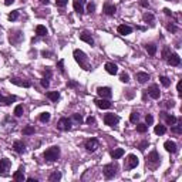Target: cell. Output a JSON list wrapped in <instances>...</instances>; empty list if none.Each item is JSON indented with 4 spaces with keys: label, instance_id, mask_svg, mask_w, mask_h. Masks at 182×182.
I'll return each instance as SVG.
<instances>
[{
    "label": "cell",
    "instance_id": "cell-25",
    "mask_svg": "<svg viewBox=\"0 0 182 182\" xmlns=\"http://www.w3.org/2000/svg\"><path fill=\"white\" fill-rule=\"evenodd\" d=\"M122 155H124V150H122V148H117V150H114L111 152V158L112 159H118V158H121Z\"/></svg>",
    "mask_w": 182,
    "mask_h": 182
},
{
    "label": "cell",
    "instance_id": "cell-42",
    "mask_svg": "<svg viewBox=\"0 0 182 182\" xmlns=\"http://www.w3.org/2000/svg\"><path fill=\"white\" fill-rule=\"evenodd\" d=\"M169 54H171V50H169L168 47H165L164 50H162V57H164L165 60L168 58V57H169Z\"/></svg>",
    "mask_w": 182,
    "mask_h": 182
},
{
    "label": "cell",
    "instance_id": "cell-21",
    "mask_svg": "<svg viewBox=\"0 0 182 182\" xmlns=\"http://www.w3.org/2000/svg\"><path fill=\"white\" fill-rule=\"evenodd\" d=\"M13 179L17 182H23L24 181V175H23V166H20L19 168V171H16L14 174H13Z\"/></svg>",
    "mask_w": 182,
    "mask_h": 182
},
{
    "label": "cell",
    "instance_id": "cell-16",
    "mask_svg": "<svg viewBox=\"0 0 182 182\" xmlns=\"http://www.w3.org/2000/svg\"><path fill=\"white\" fill-rule=\"evenodd\" d=\"M115 10H117V7H115L114 4H111V3H105V4H104V13H105L107 16H112V14L115 13Z\"/></svg>",
    "mask_w": 182,
    "mask_h": 182
},
{
    "label": "cell",
    "instance_id": "cell-2",
    "mask_svg": "<svg viewBox=\"0 0 182 182\" xmlns=\"http://www.w3.org/2000/svg\"><path fill=\"white\" fill-rule=\"evenodd\" d=\"M58 157H60V148H58V147H51V148H48V150L44 152V159L48 161V162L57 161Z\"/></svg>",
    "mask_w": 182,
    "mask_h": 182
},
{
    "label": "cell",
    "instance_id": "cell-9",
    "mask_svg": "<svg viewBox=\"0 0 182 182\" xmlns=\"http://www.w3.org/2000/svg\"><path fill=\"white\" fill-rule=\"evenodd\" d=\"M94 103H95V105H97L98 108H101V110H108V108H111V103L107 100V98H100V100H95Z\"/></svg>",
    "mask_w": 182,
    "mask_h": 182
},
{
    "label": "cell",
    "instance_id": "cell-41",
    "mask_svg": "<svg viewBox=\"0 0 182 182\" xmlns=\"http://www.w3.org/2000/svg\"><path fill=\"white\" fill-rule=\"evenodd\" d=\"M73 119H74V121H77L78 124H81V122H83V117H81V114H73Z\"/></svg>",
    "mask_w": 182,
    "mask_h": 182
},
{
    "label": "cell",
    "instance_id": "cell-1",
    "mask_svg": "<svg viewBox=\"0 0 182 182\" xmlns=\"http://www.w3.org/2000/svg\"><path fill=\"white\" fill-rule=\"evenodd\" d=\"M74 58H76V61L80 64V67L81 68H84V70H90V65L87 63V54L83 51V50H74Z\"/></svg>",
    "mask_w": 182,
    "mask_h": 182
},
{
    "label": "cell",
    "instance_id": "cell-32",
    "mask_svg": "<svg viewBox=\"0 0 182 182\" xmlns=\"http://www.w3.org/2000/svg\"><path fill=\"white\" fill-rule=\"evenodd\" d=\"M50 118H51L50 112H41V114H40V117H39V119L41 121V122H48V121H50Z\"/></svg>",
    "mask_w": 182,
    "mask_h": 182
},
{
    "label": "cell",
    "instance_id": "cell-59",
    "mask_svg": "<svg viewBox=\"0 0 182 182\" xmlns=\"http://www.w3.org/2000/svg\"><path fill=\"white\" fill-rule=\"evenodd\" d=\"M13 1H14V0H6V1H4V4H12V3H13Z\"/></svg>",
    "mask_w": 182,
    "mask_h": 182
},
{
    "label": "cell",
    "instance_id": "cell-30",
    "mask_svg": "<svg viewBox=\"0 0 182 182\" xmlns=\"http://www.w3.org/2000/svg\"><path fill=\"white\" fill-rule=\"evenodd\" d=\"M154 131H155V134L157 135H162V134H165L166 132V128H165V125H155V128H154Z\"/></svg>",
    "mask_w": 182,
    "mask_h": 182
},
{
    "label": "cell",
    "instance_id": "cell-3",
    "mask_svg": "<svg viewBox=\"0 0 182 182\" xmlns=\"http://www.w3.org/2000/svg\"><path fill=\"white\" fill-rule=\"evenodd\" d=\"M57 128L61 129V131H70V129H71V119L65 118V117L60 118L58 122H57Z\"/></svg>",
    "mask_w": 182,
    "mask_h": 182
},
{
    "label": "cell",
    "instance_id": "cell-7",
    "mask_svg": "<svg viewBox=\"0 0 182 182\" xmlns=\"http://www.w3.org/2000/svg\"><path fill=\"white\" fill-rule=\"evenodd\" d=\"M9 40H10V43L12 44H19L22 40H23V34L22 32H14V33H10V36H9Z\"/></svg>",
    "mask_w": 182,
    "mask_h": 182
},
{
    "label": "cell",
    "instance_id": "cell-58",
    "mask_svg": "<svg viewBox=\"0 0 182 182\" xmlns=\"http://www.w3.org/2000/svg\"><path fill=\"white\" fill-rule=\"evenodd\" d=\"M50 77H51V71L47 70V71H46V78H50Z\"/></svg>",
    "mask_w": 182,
    "mask_h": 182
},
{
    "label": "cell",
    "instance_id": "cell-50",
    "mask_svg": "<svg viewBox=\"0 0 182 182\" xmlns=\"http://www.w3.org/2000/svg\"><path fill=\"white\" fill-rule=\"evenodd\" d=\"M147 147H148V141H144V142H141V145H140V150L144 151Z\"/></svg>",
    "mask_w": 182,
    "mask_h": 182
},
{
    "label": "cell",
    "instance_id": "cell-45",
    "mask_svg": "<svg viewBox=\"0 0 182 182\" xmlns=\"http://www.w3.org/2000/svg\"><path fill=\"white\" fill-rule=\"evenodd\" d=\"M94 10H95V4H94V3H88V4H87V12H88V13H93Z\"/></svg>",
    "mask_w": 182,
    "mask_h": 182
},
{
    "label": "cell",
    "instance_id": "cell-11",
    "mask_svg": "<svg viewBox=\"0 0 182 182\" xmlns=\"http://www.w3.org/2000/svg\"><path fill=\"white\" fill-rule=\"evenodd\" d=\"M166 61L169 65H179L181 64V57L176 54V53H172V54H169V57L166 58Z\"/></svg>",
    "mask_w": 182,
    "mask_h": 182
},
{
    "label": "cell",
    "instance_id": "cell-47",
    "mask_svg": "<svg viewBox=\"0 0 182 182\" xmlns=\"http://www.w3.org/2000/svg\"><path fill=\"white\" fill-rule=\"evenodd\" d=\"M172 132H175V134H181V132H182L181 125H175V127L172 128Z\"/></svg>",
    "mask_w": 182,
    "mask_h": 182
},
{
    "label": "cell",
    "instance_id": "cell-34",
    "mask_svg": "<svg viewBox=\"0 0 182 182\" xmlns=\"http://www.w3.org/2000/svg\"><path fill=\"white\" fill-rule=\"evenodd\" d=\"M34 127L33 125H27V127H24L23 128V134L24 135H32V134H34Z\"/></svg>",
    "mask_w": 182,
    "mask_h": 182
},
{
    "label": "cell",
    "instance_id": "cell-20",
    "mask_svg": "<svg viewBox=\"0 0 182 182\" xmlns=\"http://www.w3.org/2000/svg\"><path fill=\"white\" fill-rule=\"evenodd\" d=\"M164 148H165L168 152H176V144L174 142V141H165V144H164Z\"/></svg>",
    "mask_w": 182,
    "mask_h": 182
},
{
    "label": "cell",
    "instance_id": "cell-33",
    "mask_svg": "<svg viewBox=\"0 0 182 182\" xmlns=\"http://www.w3.org/2000/svg\"><path fill=\"white\" fill-rule=\"evenodd\" d=\"M159 81H161V84H162L164 87H169V86H171V80L168 78V77H165V76H161V77H159Z\"/></svg>",
    "mask_w": 182,
    "mask_h": 182
},
{
    "label": "cell",
    "instance_id": "cell-51",
    "mask_svg": "<svg viewBox=\"0 0 182 182\" xmlns=\"http://www.w3.org/2000/svg\"><path fill=\"white\" fill-rule=\"evenodd\" d=\"M58 68H60V71H61V73H64V61H63V60H60V61H58Z\"/></svg>",
    "mask_w": 182,
    "mask_h": 182
},
{
    "label": "cell",
    "instance_id": "cell-23",
    "mask_svg": "<svg viewBox=\"0 0 182 182\" xmlns=\"http://www.w3.org/2000/svg\"><path fill=\"white\" fill-rule=\"evenodd\" d=\"M13 101H16V97H14V95H9V97H1L0 104H3V105H10Z\"/></svg>",
    "mask_w": 182,
    "mask_h": 182
},
{
    "label": "cell",
    "instance_id": "cell-15",
    "mask_svg": "<svg viewBox=\"0 0 182 182\" xmlns=\"http://www.w3.org/2000/svg\"><path fill=\"white\" fill-rule=\"evenodd\" d=\"M80 40L86 41V43H87V44H90V46H93V44H94V40H93V37H91V34H88L87 32L80 33Z\"/></svg>",
    "mask_w": 182,
    "mask_h": 182
},
{
    "label": "cell",
    "instance_id": "cell-31",
    "mask_svg": "<svg viewBox=\"0 0 182 182\" xmlns=\"http://www.w3.org/2000/svg\"><path fill=\"white\" fill-rule=\"evenodd\" d=\"M165 121L168 125H175V124L178 122L176 117H174V115H165Z\"/></svg>",
    "mask_w": 182,
    "mask_h": 182
},
{
    "label": "cell",
    "instance_id": "cell-19",
    "mask_svg": "<svg viewBox=\"0 0 182 182\" xmlns=\"http://www.w3.org/2000/svg\"><path fill=\"white\" fill-rule=\"evenodd\" d=\"M10 81L13 84H16V86H20V87H26V88L32 87V83L30 81H22V80H19V78H12Z\"/></svg>",
    "mask_w": 182,
    "mask_h": 182
},
{
    "label": "cell",
    "instance_id": "cell-18",
    "mask_svg": "<svg viewBox=\"0 0 182 182\" xmlns=\"http://www.w3.org/2000/svg\"><path fill=\"white\" fill-rule=\"evenodd\" d=\"M13 150L16 151L17 154H23L24 151H26V145L22 141H16V142L13 144Z\"/></svg>",
    "mask_w": 182,
    "mask_h": 182
},
{
    "label": "cell",
    "instance_id": "cell-62",
    "mask_svg": "<svg viewBox=\"0 0 182 182\" xmlns=\"http://www.w3.org/2000/svg\"><path fill=\"white\" fill-rule=\"evenodd\" d=\"M1 97H3V95H1V94H0V100H1Z\"/></svg>",
    "mask_w": 182,
    "mask_h": 182
},
{
    "label": "cell",
    "instance_id": "cell-36",
    "mask_svg": "<svg viewBox=\"0 0 182 182\" xmlns=\"http://www.w3.org/2000/svg\"><path fill=\"white\" fill-rule=\"evenodd\" d=\"M147 129H148V125H147V124H137V131H138V132L144 134V132H147Z\"/></svg>",
    "mask_w": 182,
    "mask_h": 182
},
{
    "label": "cell",
    "instance_id": "cell-43",
    "mask_svg": "<svg viewBox=\"0 0 182 182\" xmlns=\"http://www.w3.org/2000/svg\"><path fill=\"white\" fill-rule=\"evenodd\" d=\"M145 121H147V125H151V124L154 122V117H152L151 114H147V117H145Z\"/></svg>",
    "mask_w": 182,
    "mask_h": 182
},
{
    "label": "cell",
    "instance_id": "cell-12",
    "mask_svg": "<svg viewBox=\"0 0 182 182\" xmlns=\"http://www.w3.org/2000/svg\"><path fill=\"white\" fill-rule=\"evenodd\" d=\"M97 93H98V95L101 98H111V95H112L110 87H100L97 90Z\"/></svg>",
    "mask_w": 182,
    "mask_h": 182
},
{
    "label": "cell",
    "instance_id": "cell-53",
    "mask_svg": "<svg viewBox=\"0 0 182 182\" xmlns=\"http://www.w3.org/2000/svg\"><path fill=\"white\" fill-rule=\"evenodd\" d=\"M168 30L169 32H176V27H175L174 24H168Z\"/></svg>",
    "mask_w": 182,
    "mask_h": 182
},
{
    "label": "cell",
    "instance_id": "cell-5",
    "mask_svg": "<svg viewBox=\"0 0 182 182\" xmlns=\"http://www.w3.org/2000/svg\"><path fill=\"white\" fill-rule=\"evenodd\" d=\"M118 121H119V117L115 115V114H105V117H104L105 125H110V127H114L115 124H118Z\"/></svg>",
    "mask_w": 182,
    "mask_h": 182
},
{
    "label": "cell",
    "instance_id": "cell-24",
    "mask_svg": "<svg viewBox=\"0 0 182 182\" xmlns=\"http://www.w3.org/2000/svg\"><path fill=\"white\" fill-rule=\"evenodd\" d=\"M137 80H138L141 84H144V83H147V81L150 80V76H148L147 73H137Z\"/></svg>",
    "mask_w": 182,
    "mask_h": 182
},
{
    "label": "cell",
    "instance_id": "cell-27",
    "mask_svg": "<svg viewBox=\"0 0 182 182\" xmlns=\"http://www.w3.org/2000/svg\"><path fill=\"white\" fill-rule=\"evenodd\" d=\"M47 29L44 27V26H41V24H39L37 27H36V34H39V36H47Z\"/></svg>",
    "mask_w": 182,
    "mask_h": 182
},
{
    "label": "cell",
    "instance_id": "cell-13",
    "mask_svg": "<svg viewBox=\"0 0 182 182\" xmlns=\"http://www.w3.org/2000/svg\"><path fill=\"white\" fill-rule=\"evenodd\" d=\"M9 166H10V161L7 158L0 159V174L6 175V171L9 169Z\"/></svg>",
    "mask_w": 182,
    "mask_h": 182
},
{
    "label": "cell",
    "instance_id": "cell-17",
    "mask_svg": "<svg viewBox=\"0 0 182 182\" xmlns=\"http://www.w3.org/2000/svg\"><path fill=\"white\" fill-rule=\"evenodd\" d=\"M118 33L119 34H122V36H127V34H131V32H132V29L129 27V26H127V24H121V26H118Z\"/></svg>",
    "mask_w": 182,
    "mask_h": 182
},
{
    "label": "cell",
    "instance_id": "cell-4",
    "mask_svg": "<svg viewBox=\"0 0 182 182\" xmlns=\"http://www.w3.org/2000/svg\"><path fill=\"white\" fill-rule=\"evenodd\" d=\"M138 164H140V161H138V158H137V155H134V154H129L127 157V164H125V168L127 169H134V168H137L138 166Z\"/></svg>",
    "mask_w": 182,
    "mask_h": 182
},
{
    "label": "cell",
    "instance_id": "cell-52",
    "mask_svg": "<svg viewBox=\"0 0 182 182\" xmlns=\"http://www.w3.org/2000/svg\"><path fill=\"white\" fill-rule=\"evenodd\" d=\"M86 121H87V124H94V122H95V118H94V117H88Z\"/></svg>",
    "mask_w": 182,
    "mask_h": 182
},
{
    "label": "cell",
    "instance_id": "cell-22",
    "mask_svg": "<svg viewBox=\"0 0 182 182\" xmlns=\"http://www.w3.org/2000/svg\"><path fill=\"white\" fill-rule=\"evenodd\" d=\"M147 161H150V162H152V164H157L159 161V155L157 151H151V154L148 155V158H147Z\"/></svg>",
    "mask_w": 182,
    "mask_h": 182
},
{
    "label": "cell",
    "instance_id": "cell-40",
    "mask_svg": "<svg viewBox=\"0 0 182 182\" xmlns=\"http://www.w3.org/2000/svg\"><path fill=\"white\" fill-rule=\"evenodd\" d=\"M119 80H121L122 83H128V81H129V76H128L127 73H122V74L119 76Z\"/></svg>",
    "mask_w": 182,
    "mask_h": 182
},
{
    "label": "cell",
    "instance_id": "cell-39",
    "mask_svg": "<svg viewBox=\"0 0 182 182\" xmlns=\"http://www.w3.org/2000/svg\"><path fill=\"white\" fill-rule=\"evenodd\" d=\"M144 20L145 22H150L151 24L154 23V16L151 14V13H147V14H144Z\"/></svg>",
    "mask_w": 182,
    "mask_h": 182
},
{
    "label": "cell",
    "instance_id": "cell-61",
    "mask_svg": "<svg viewBox=\"0 0 182 182\" xmlns=\"http://www.w3.org/2000/svg\"><path fill=\"white\" fill-rule=\"evenodd\" d=\"M74 1H78L80 4H83V3H86V1H87V0H74Z\"/></svg>",
    "mask_w": 182,
    "mask_h": 182
},
{
    "label": "cell",
    "instance_id": "cell-6",
    "mask_svg": "<svg viewBox=\"0 0 182 182\" xmlns=\"http://www.w3.org/2000/svg\"><path fill=\"white\" fill-rule=\"evenodd\" d=\"M115 171H117V165H115V164H107V165L104 166V175H105V178H108V179L115 175Z\"/></svg>",
    "mask_w": 182,
    "mask_h": 182
},
{
    "label": "cell",
    "instance_id": "cell-14",
    "mask_svg": "<svg viewBox=\"0 0 182 182\" xmlns=\"http://www.w3.org/2000/svg\"><path fill=\"white\" fill-rule=\"evenodd\" d=\"M105 71L108 74H111V76H115L118 73V67H117V64L114 63H107L105 64Z\"/></svg>",
    "mask_w": 182,
    "mask_h": 182
},
{
    "label": "cell",
    "instance_id": "cell-38",
    "mask_svg": "<svg viewBox=\"0 0 182 182\" xmlns=\"http://www.w3.org/2000/svg\"><path fill=\"white\" fill-rule=\"evenodd\" d=\"M14 115H16V117H22V115H23V105H16V108H14Z\"/></svg>",
    "mask_w": 182,
    "mask_h": 182
},
{
    "label": "cell",
    "instance_id": "cell-60",
    "mask_svg": "<svg viewBox=\"0 0 182 182\" xmlns=\"http://www.w3.org/2000/svg\"><path fill=\"white\" fill-rule=\"evenodd\" d=\"M27 181L29 182H37V179H34V178H27Z\"/></svg>",
    "mask_w": 182,
    "mask_h": 182
},
{
    "label": "cell",
    "instance_id": "cell-10",
    "mask_svg": "<svg viewBox=\"0 0 182 182\" xmlns=\"http://www.w3.org/2000/svg\"><path fill=\"white\" fill-rule=\"evenodd\" d=\"M86 148H87V151H90V152H94V151L98 148V141H97L95 138L87 140V141H86Z\"/></svg>",
    "mask_w": 182,
    "mask_h": 182
},
{
    "label": "cell",
    "instance_id": "cell-26",
    "mask_svg": "<svg viewBox=\"0 0 182 182\" xmlns=\"http://www.w3.org/2000/svg\"><path fill=\"white\" fill-rule=\"evenodd\" d=\"M47 97H48V100H51V101H54L55 103V101L60 98V93H58V91H48Z\"/></svg>",
    "mask_w": 182,
    "mask_h": 182
},
{
    "label": "cell",
    "instance_id": "cell-46",
    "mask_svg": "<svg viewBox=\"0 0 182 182\" xmlns=\"http://www.w3.org/2000/svg\"><path fill=\"white\" fill-rule=\"evenodd\" d=\"M55 3H57V6H60V7H64V6H67L68 0H57Z\"/></svg>",
    "mask_w": 182,
    "mask_h": 182
},
{
    "label": "cell",
    "instance_id": "cell-29",
    "mask_svg": "<svg viewBox=\"0 0 182 182\" xmlns=\"http://www.w3.org/2000/svg\"><path fill=\"white\" fill-rule=\"evenodd\" d=\"M60 179H61V174H60V172H57V171H55V172H53V174L48 176V181H50V182H57V181H60Z\"/></svg>",
    "mask_w": 182,
    "mask_h": 182
},
{
    "label": "cell",
    "instance_id": "cell-48",
    "mask_svg": "<svg viewBox=\"0 0 182 182\" xmlns=\"http://www.w3.org/2000/svg\"><path fill=\"white\" fill-rule=\"evenodd\" d=\"M41 86L44 88H47L50 86V83H48V78H41Z\"/></svg>",
    "mask_w": 182,
    "mask_h": 182
},
{
    "label": "cell",
    "instance_id": "cell-55",
    "mask_svg": "<svg viewBox=\"0 0 182 182\" xmlns=\"http://www.w3.org/2000/svg\"><path fill=\"white\" fill-rule=\"evenodd\" d=\"M141 6H142V7H148V6H150V3H148L147 0H141Z\"/></svg>",
    "mask_w": 182,
    "mask_h": 182
},
{
    "label": "cell",
    "instance_id": "cell-8",
    "mask_svg": "<svg viewBox=\"0 0 182 182\" xmlns=\"http://www.w3.org/2000/svg\"><path fill=\"white\" fill-rule=\"evenodd\" d=\"M148 95H150L151 98H154V100H158L159 95H161V93H159V88L157 84H152L151 87H148Z\"/></svg>",
    "mask_w": 182,
    "mask_h": 182
},
{
    "label": "cell",
    "instance_id": "cell-49",
    "mask_svg": "<svg viewBox=\"0 0 182 182\" xmlns=\"http://www.w3.org/2000/svg\"><path fill=\"white\" fill-rule=\"evenodd\" d=\"M176 90H178V94L182 95V81H178V84H176Z\"/></svg>",
    "mask_w": 182,
    "mask_h": 182
},
{
    "label": "cell",
    "instance_id": "cell-35",
    "mask_svg": "<svg viewBox=\"0 0 182 182\" xmlns=\"http://www.w3.org/2000/svg\"><path fill=\"white\" fill-rule=\"evenodd\" d=\"M138 119H140V114H138V112H135V111H132V112H131V115H129V121H131V122H134V124H137V122H138Z\"/></svg>",
    "mask_w": 182,
    "mask_h": 182
},
{
    "label": "cell",
    "instance_id": "cell-56",
    "mask_svg": "<svg viewBox=\"0 0 182 182\" xmlns=\"http://www.w3.org/2000/svg\"><path fill=\"white\" fill-rule=\"evenodd\" d=\"M67 86H68V87H77V83H76V81H68Z\"/></svg>",
    "mask_w": 182,
    "mask_h": 182
},
{
    "label": "cell",
    "instance_id": "cell-54",
    "mask_svg": "<svg viewBox=\"0 0 182 182\" xmlns=\"http://www.w3.org/2000/svg\"><path fill=\"white\" fill-rule=\"evenodd\" d=\"M174 105H175V103L172 101V100H171V101H166V107H168V108H172Z\"/></svg>",
    "mask_w": 182,
    "mask_h": 182
},
{
    "label": "cell",
    "instance_id": "cell-28",
    "mask_svg": "<svg viewBox=\"0 0 182 182\" xmlns=\"http://www.w3.org/2000/svg\"><path fill=\"white\" fill-rule=\"evenodd\" d=\"M145 50H147V53L150 55H155V53H157V46H155V44H147V46H145Z\"/></svg>",
    "mask_w": 182,
    "mask_h": 182
},
{
    "label": "cell",
    "instance_id": "cell-44",
    "mask_svg": "<svg viewBox=\"0 0 182 182\" xmlns=\"http://www.w3.org/2000/svg\"><path fill=\"white\" fill-rule=\"evenodd\" d=\"M17 17H19V12H12V13H10V14H9V19H10V20H16Z\"/></svg>",
    "mask_w": 182,
    "mask_h": 182
},
{
    "label": "cell",
    "instance_id": "cell-57",
    "mask_svg": "<svg viewBox=\"0 0 182 182\" xmlns=\"http://www.w3.org/2000/svg\"><path fill=\"white\" fill-rule=\"evenodd\" d=\"M164 12H165L166 16H172V12H171L169 9H164Z\"/></svg>",
    "mask_w": 182,
    "mask_h": 182
},
{
    "label": "cell",
    "instance_id": "cell-37",
    "mask_svg": "<svg viewBox=\"0 0 182 182\" xmlns=\"http://www.w3.org/2000/svg\"><path fill=\"white\" fill-rule=\"evenodd\" d=\"M74 10L78 13V14H83L84 10H83V4H80L78 1H74Z\"/></svg>",
    "mask_w": 182,
    "mask_h": 182
}]
</instances>
